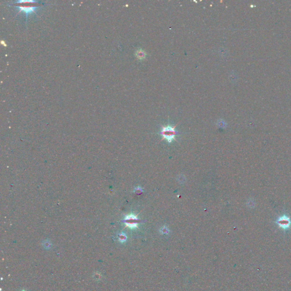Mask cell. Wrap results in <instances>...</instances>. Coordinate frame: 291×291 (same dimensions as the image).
<instances>
[{
    "label": "cell",
    "instance_id": "cell-9",
    "mask_svg": "<svg viewBox=\"0 0 291 291\" xmlns=\"http://www.w3.org/2000/svg\"><path fill=\"white\" fill-rule=\"evenodd\" d=\"M1 44H3L4 45V46H6V44H5V43H4L3 40H2V41H1Z\"/></svg>",
    "mask_w": 291,
    "mask_h": 291
},
{
    "label": "cell",
    "instance_id": "cell-3",
    "mask_svg": "<svg viewBox=\"0 0 291 291\" xmlns=\"http://www.w3.org/2000/svg\"><path fill=\"white\" fill-rule=\"evenodd\" d=\"M276 223L281 228L285 230L288 229L290 227L291 221L290 217H288L287 215H284L278 218Z\"/></svg>",
    "mask_w": 291,
    "mask_h": 291
},
{
    "label": "cell",
    "instance_id": "cell-7",
    "mask_svg": "<svg viewBox=\"0 0 291 291\" xmlns=\"http://www.w3.org/2000/svg\"><path fill=\"white\" fill-rule=\"evenodd\" d=\"M25 2H37L34 1L33 0H27V1L22 0V1H18L16 2V3H25Z\"/></svg>",
    "mask_w": 291,
    "mask_h": 291
},
{
    "label": "cell",
    "instance_id": "cell-5",
    "mask_svg": "<svg viewBox=\"0 0 291 291\" xmlns=\"http://www.w3.org/2000/svg\"><path fill=\"white\" fill-rule=\"evenodd\" d=\"M135 55L138 60H143L145 59L147 53H146L145 50H143L141 48H139L137 50H136V51L135 53Z\"/></svg>",
    "mask_w": 291,
    "mask_h": 291
},
{
    "label": "cell",
    "instance_id": "cell-4",
    "mask_svg": "<svg viewBox=\"0 0 291 291\" xmlns=\"http://www.w3.org/2000/svg\"><path fill=\"white\" fill-rule=\"evenodd\" d=\"M19 9V12L18 13H19L21 12H24L26 14V18H27L28 14L31 13H35V10L36 9L38 8V7L35 6H17Z\"/></svg>",
    "mask_w": 291,
    "mask_h": 291
},
{
    "label": "cell",
    "instance_id": "cell-1",
    "mask_svg": "<svg viewBox=\"0 0 291 291\" xmlns=\"http://www.w3.org/2000/svg\"><path fill=\"white\" fill-rule=\"evenodd\" d=\"M176 126L172 127L171 126H167L166 127H163L160 134L163 136V139H166L168 142L171 143L173 140L175 139V136L178 134L175 130Z\"/></svg>",
    "mask_w": 291,
    "mask_h": 291
},
{
    "label": "cell",
    "instance_id": "cell-8",
    "mask_svg": "<svg viewBox=\"0 0 291 291\" xmlns=\"http://www.w3.org/2000/svg\"><path fill=\"white\" fill-rule=\"evenodd\" d=\"M119 239H120V240L121 241H123V240H125L126 237H125V236L124 235H121L120 237H119Z\"/></svg>",
    "mask_w": 291,
    "mask_h": 291
},
{
    "label": "cell",
    "instance_id": "cell-6",
    "mask_svg": "<svg viewBox=\"0 0 291 291\" xmlns=\"http://www.w3.org/2000/svg\"><path fill=\"white\" fill-rule=\"evenodd\" d=\"M43 246L44 247V248L46 249H50L51 248V243L49 242L46 241L44 243H43Z\"/></svg>",
    "mask_w": 291,
    "mask_h": 291
},
{
    "label": "cell",
    "instance_id": "cell-2",
    "mask_svg": "<svg viewBox=\"0 0 291 291\" xmlns=\"http://www.w3.org/2000/svg\"><path fill=\"white\" fill-rule=\"evenodd\" d=\"M125 222L127 226L130 229H135L138 227V223L140 222V220L138 219L137 216L134 214H130L126 216L125 218Z\"/></svg>",
    "mask_w": 291,
    "mask_h": 291
}]
</instances>
